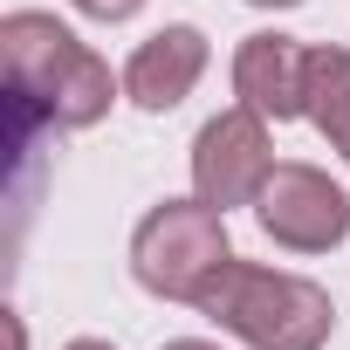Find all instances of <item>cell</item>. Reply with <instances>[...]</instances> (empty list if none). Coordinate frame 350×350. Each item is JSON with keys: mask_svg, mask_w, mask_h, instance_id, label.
Returning a JSON list of instances; mask_svg holds the SVG:
<instances>
[{"mask_svg": "<svg viewBox=\"0 0 350 350\" xmlns=\"http://www.w3.org/2000/svg\"><path fill=\"white\" fill-rule=\"evenodd\" d=\"M254 220L288 254H329L350 234V200H343V186H329V172H316V165H275L268 186L254 193Z\"/></svg>", "mask_w": 350, "mask_h": 350, "instance_id": "obj_4", "label": "cell"}, {"mask_svg": "<svg viewBox=\"0 0 350 350\" xmlns=\"http://www.w3.org/2000/svg\"><path fill=\"white\" fill-rule=\"evenodd\" d=\"M76 8H83L90 21H131V14L144 8V0H76Z\"/></svg>", "mask_w": 350, "mask_h": 350, "instance_id": "obj_9", "label": "cell"}, {"mask_svg": "<svg viewBox=\"0 0 350 350\" xmlns=\"http://www.w3.org/2000/svg\"><path fill=\"white\" fill-rule=\"evenodd\" d=\"M247 8H295V0H247Z\"/></svg>", "mask_w": 350, "mask_h": 350, "instance_id": "obj_12", "label": "cell"}, {"mask_svg": "<svg viewBox=\"0 0 350 350\" xmlns=\"http://www.w3.org/2000/svg\"><path fill=\"white\" fill-rule=\"evenodd\" d=\"M62 350H110V343H96V336H76V343H62Z\"/></svg>", "mask_w": 350, "mask_h": 350, "instance_id": "obj_11", "label": "cell"}, {"mask_svg": "<svg viewBox=\"0 0 350 350\" xmlns=\"http://www.w3.org/2000/svg\"><path fill=\"white\" fill-rule=\"evenodd\" d=\"M0 55H8V83L35 124L90 131L110 117V96H117L110 62L96 49H83L55 14H28V8L8 14L0 21Z\"/></svg>", "mask_w": 350, "mask_h": 350, "instance_id": "obj_1", "label": "cell"}, {"mask_svg": "<svg viewBox=\"0 0 350 350\" xmlns=\"http://www.w3.org/2000/svg\"><path fill=\"white\" fill-rule=\"evenodd\" d=\"M309 124L350 165V49H309Z\"/></svg>", "mask_w": 350, "mask_h": 350, "instance_id": "obj_8", "label": "cell"}, {"mask_svg": "<svg viewBox=\"0 0 350 350\" xmlns=\"http://www.w3.org/2000/svg\"><path fill=\"white\" fill-rule=\"evenodd\" d=\"M200 76H206V35L179 21V28H158L151 42H137V55L124 62V96L137 110L165 117V110H179L193 96Z\"/></svg>", "mask_w": 350, "mask_h": 350, "instance_id": "obj_7", "label": "cell"}, {"mask_svg": "<svg viewBox=\"0 0 350 350\" xmlns=\"http://www.w3.org/2000/svg\"><path fill=\"white\" fill-rule=\"evenodd\" d=\"M268 172H275V151H268V117L234 103L220 117L200 124L193 137V186L206 206H254V193L268 186Z\"/></svg>", "mask_w": 350, "mask_h": 350, "instance_id": "obj_5", "label": "cell"}, {"mask_svg": "<svg viewBox=\"0 0 350 350\" xmlns=\"http://www.w3.org/2000/svg\"><path fill=\"white\" fill-rule=\"evenodd\" d=\"M158 350H220V343H200V336H179V343H158Z\"/></svg>", "mask_w": 350, "mask_h": 350, "instance_id": "obj_10", "label": "cell"}, {"mask_svg": "<svg viewBox=\"0 0 350 350\" xmlns=\"http://www.w3.org/2000/svg\"><path fill=\"white\" fill-rule=\"evenodd\" d=\"M193 309L206 323H220L227 336H241L247 350H323L336 329L329 288L282 275V268H261V261H227L200 288Z\"/></svg>", "mask_w": 350, "mask_h": 350, "instance_id": "obj_2", "label": "cell"}, {"mask_svg": "<svg viewBox=\"0 0 350 350\" xmlns=\"http://www.w3.org/2000/svg\"><path fill=\"white\" fill-rule=\"evenodd\" d=\"M234 96L275 124L309 117V49L288 35H247L234 49Z\"/></svg>", "mask_w": 350, "mask_h": 350, "instance_id": "obj_6", "label": "cell"}, {"mask_svg": "<svg viewBox=\"0 0 350 350\" xmlns=\"http://www.w3.org/2000/svg\"><path fill=\"white\" fill-rule=\"evenodd\" d=\"M227 261H234L227 213L206 200H158L131 234V275H137V288H151L165 302H200V288Z\"/></svg>", "mask_w": 350, "mask_h": 350, "instance_id": "obj_3", "label": "cell"}]
</instances>
